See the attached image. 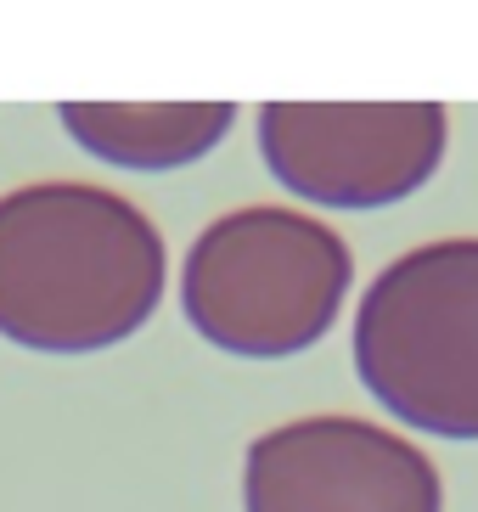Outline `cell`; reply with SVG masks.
<instances>
[{"label":"cell","instance_id":"cell-1","mask_svg":"<svg viewBox=\"0 0 478 512\" xmlns=\"http://www.w3.org/2000/svg\"><path fill=\"white\" fill-rule=\"evenodd\" d=\"M164 237L130 197L40 181L0 197V338L45 355L113 349L164 299Z\"/></svg>","mask_w":478,"mask_h":512},{"label":"cell","instance_id":"cell-2","mask_svg":"<svg viewBox=\"0 0 478 512\" xmlns=\"http://www.w3.org/2000/svg\"><path fill=\"white\" fill-rule=\"evenodd\" d=\"M355 282L344 237L299 209H231L186 254L180 304L225 355L282 361L332 332Z\"/></svg>","mask_w":478,"mask_h":512},{"label":"cell","instance_id":"cell-3","mask_svg":"<svg viewBox=\"0 0 478 512\" xmlns=\"http://www.w3.org/2000/svg\"><path fill=\"white\" fill-rule=\"evenodd\" d=\"M355 372L389 417L478 439V237L422 242L355 310Z\"/></svg>","mask_w":478,"mask_h":512},{"label":"cell","instance_id":"cell-4","mask_svg":"<svg viewBox=\"0 0 478 512\" xmlns=\"http://www.w3.org/2000/svg\"><path fill=\"white\" fill-rule=\"evenodd\" d=\"M445 130V107L434 102H276L259 113V152L270 175L310 203L383 209L434 181Z\"/></svg>","mask_w":478,"mask_h":512},{"label":"cell","instance_id":"cell-5","mask_svg":"<svg viewBox=\"0 0 478 512\" xmlns=\"http://www.w3.org/2000/svg\"><path fill=\"white\" fill-rule=\"evenodd\" d=\"M248 512H445L439 467L360 417H299L248 445Z\"/></svg>","mask_w":478,"mask_h":512},{"label":"cell","instance_id":"cell-6","mask_svg":"<svg viewBox=\"0 0 478 512\" xmlns=\"http://www.w3.org/2000/svg\"><path fill=\"white\" fill-rule=\"evenodd\" d=\"M237 107L225 102H175V107H119V102H74L62 107V130L85 152L119 169H180L225 141Z\"/></svg>","mask_w":478,"mask_h":512}]
</instances>
